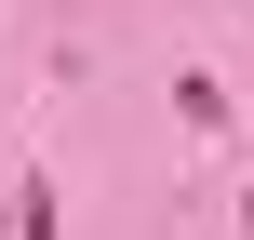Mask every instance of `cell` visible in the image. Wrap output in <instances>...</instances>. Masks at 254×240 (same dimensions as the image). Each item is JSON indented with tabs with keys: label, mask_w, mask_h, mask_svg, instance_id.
<instances>
[{
	"label": "cell",
	"mask_w": 254,
	"mask_h": 240,
	"mask_svg": "<svg viewBox=\"0 0 254 240\" xmlns=\"http://www.w3.org/2000/svg\"><path fill=\"white\" fill-rule=\"evenodd\" d=\"M241 227H254V214H241Z\"/></svg>",
	"instance_id": "1"
}]
</instances>
